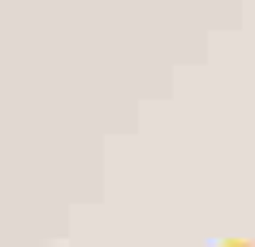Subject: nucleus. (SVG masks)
<instances>
[{
	"mask_svg": "<svg viewBox=\"0 0 255 247\" xmlns=\"http://www.w3.org/2000/svg\"><path fill=\"white\" fill-rule=\"evenodd\" d=\"M221 247H255V243H247V239H225Z\"/></svg>",
	"mask_w": 255,
	"mask_h": 247,
	"instance_id": "1",
	"label": "nucleus"
}]
</instances>
